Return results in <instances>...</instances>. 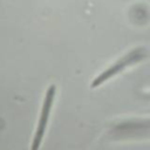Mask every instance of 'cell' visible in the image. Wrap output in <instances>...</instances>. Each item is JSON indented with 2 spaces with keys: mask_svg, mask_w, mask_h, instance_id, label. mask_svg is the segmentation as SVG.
<instances>
[{
  "mask_svg": "<svg viewBox=\"0 0 150 150\" xmlns=\"http://www.w3.org/2000/svg\"><path fill=\"white\" fill-rule=\"evenodd\" d=\"M148 56V50L144 47H136L129 52H127L124 55L118 57L115 62H112L110 66H108L104 70H102L90 83V88H97L109 81L110 79L117 76L125 69L137 64L138 62L143 61Z\"/></svg>",
  "mask_w": 150,
  "mask_h": 150,
  "instance_id": "6da1fadb",
  "label": "cell"
},
{
  "mask_svg": "<svg viewBox=\"0 0 150 150\" xmlns=\"http://www.w3.org/2000/svg\"><path fill=\"white\" fill-rule=\"evenodd\" d=\"M56 95V87L55 84H50L46 91L45 98H43V103H42V108H41V112H40V117H39V122L36 125V130L32 141V145H30V150H39L47 129V124L49 121V116H50V111L53 108V103H54V98Z\"/></svg>",
  "mask_w": 150,
  "mask_h": 150,
  "instance_id": "7a4b0ae2",
  "label": "cell"
},
{
  "mask_svg": "<svg viewBox=\"0 0 150 150\" xmlns=\"http://www.w3.org/2000/svg\"><path fill=\"white\" fill-rule=\"evenodd\" d=\"M149 97H150V95H149Z\"/></svg>",
  "mask_w": 150,
  "mask_h": 150,
  "instance_id": "3957f363",
  "label": "cell"
}]
</instances>
